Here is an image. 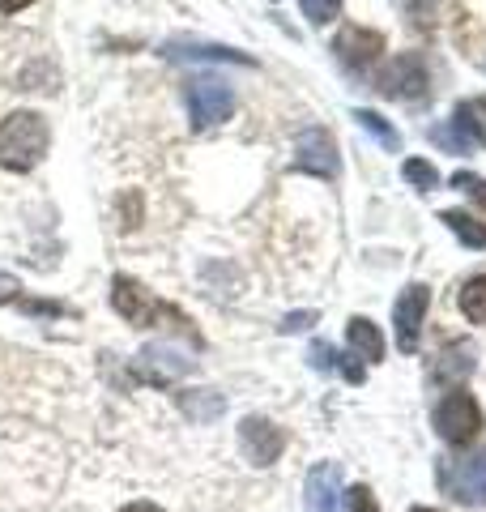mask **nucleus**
<instances>
[{
  "instance_id": "obj_1",
  "label": "nucleus",
  "mask_w": 486,
  "mask_h": 512,
  "mask_svg": "<svg viewBox=\"0 0 486 512\" xmlns=\"http://www.w3.org/2000/svg\"><path fill=\"white\" fill-rule=\"evenodd\" d=\"M52 146V128L39 111H13L0 120V167L5 171H35Z\"/></svg>"
},
{
  "instance_id": "obj_2",
  "label": "nucleus",
  "mask_w": 486,
  "mask_h": 512,
  "mask_svg": "<svg viewBox=\"0 0 486 512\" xmlns=\"http://www.w3.org/2000/svg\"><path fill=\"white\" fill-rule=\"evenodd\" d=\"M111 308H116L128 325H137V329H154L162 325V320H171V325H180L188 329V320L167 308L162 299H154V291H145V286L137 278H128V274H116L111 278Z\"/></svg>"
},
{
  "instance_id": "obj_15",
  "label": "nucleus",
  "mask_w": 486,
  "mask_h": 512,
  "mask_svg": "<svg viewBox=\"0 0 486 512\" xmlns=\"http://www.w3.org/2000/svg\"><path fill=\"white\" fill-rule=\"evenodd\" d=\"M137 367H141V376H150V380H158V384H171L175 376L192 372V363H188V359L167 355V350H145V355L137 359Z\"/></svg>"
},
{
  "instance_id": "obj_8",
  "label": "nucleus",
  "mask_w": 486,
  "mask_h": 512,
  "mask_svg": "<svg viewBox=\"0 0 486 512\" xmlns=\"http://www.w3.org/2000/svg\"><path fill=\"white\" fill-rule=\"evenodd\" d=\"M333 52L350 73H363L384 56V35L380 30H367V26H342L333 39Z\"/></svg>"
},
{
  "instance_id": "obj_13",
  "label": "nucleus",
  "mask_w": 486,
  "mask_h": 512,
  "mask_svg": "<svg viewBox=\"0 0 486 512\" xmlns=\"http://www.w3.org/2000/svg\"><path fill=\"white\" fill-rule=\"evenodd\" d=\"M346 342H350V350L359 359H367V363H380L384 359V333L371 325L367 316H354L350 325H346Z\"/></svg>"
},
{
  "instance_id": "obj_27",
  "label": "nucleus",
  "mask_w": 486,
  "mask_h": 512,
  "mask_svg": "<svg viewBox=\"0 0 486 512\" xmlns=\"http://www.w3.org/2000/svg\"><path fill=\"white\" fill-rule=\"evenodd\" d=\"M405 13H410V22H431V0H405Z\"/></svg>"
},
{
  "instance_id": "obj_28",
  "label": "nucleus",
  "mask_w": 486,
  "mask_h": 512,
  "mask_svg": "<svg viewBox=\"0 0 486 512\" xmlns=\"http://www.w3.org/2000/svg\"><path fill=\"white\" fill-rule=\"evenodd\" d=\"M337 372H342L350 384H363V376H367L359 363H354V359H342V355H337Z\"/></svg>"
},
{
  "instance_id": "obj_12",
  "label": "nucleus",
  "mask_w": 486,
  "mask_h": 512,
  "mask_svg": "<svg viewBox=\"0 0 486 512\" xmlns=\"http://www.w3.org/2000/svg\"><path fill=\"white\" fill-rule=\"evenodd\" d=\"M452 491H457V500L465 504H486V448L474 457H461L457 470H452Z\"/></svg>"
},
{
  "instance_id": "obj_18",
  "label": "nucleus",
  "mask_w": 486,
  "mask_h": 512,
  "mask_svg": "<svg viewBox=\"0 0 486 512\" xmlns=\"http://www.w3.org/2000/svg\"><path fill=\"white\" fill-rule=\"evenodd\" d=\"M354 120H359V128H363V133H371V137H376V141H380V146H384L388 154H397V150H401V133H397V128H393V124H388V120L380 116V111H371V107H354Z\"/></svg>"
},
{
  "instance_id": "obj_10",
  "label": "nucleus",
  "mask_w": 486,
  "mask_h": 512,
  "mask_svg": "<svg viewBox=\"0 0 486 512\" xmlns=\"http://www.w3.org/2000/svg\"><path fill=\"white\" fill-rule=\"evenodd\" d=\"M431 137L440 141L444 150H452V154L486 150V128H482V120H478V107H474V103H457V111H452L448 128H435Z\"/></svg>"
},
{
  "instance_id": "obj_25",
  "label": "nucleus",
  "mask_w": 486,
  "mask_h": 512,
  "mask_svg": "<svg viewBox=\"0 0 486 512\" xmlns=\"http://www.w3.org/2000/svg\"><path fill=\"white\" fill-rule=\"evenodd\" d=\"M346 512H380V504H376V495H371V487H350L346 491Z\"/></svg>"
},
{
  "instance_id": "obj_14",
  "label": "nucleus",
  "mask_w": 486,
  "mask_h": 512,
  "mask_svg": "<svg viewBox=\"0 0 486 512\" xmlns=\"http://www.w3.org/2000/svg\"><path fill=\"white\" fill-rule=\"evenodd\" d=\"M162 56L171 60H226V64H252L243 52H235V47H214V43H167L162 47Z\"/></svg>"
},
{
  "instance_id": "obj_3",
  "label": "nucleus",
  "mask_w": 486,
  "mask_h": 512,
  "mask_svg": "<svg viewBox=\"0 0 486 512\" xmlns=\"http://www.w3.org/2000/svg\"><path fill=\"white\" fill-rule=\"evenodd\" d=\"M431 423L440 431L444 444H469V440H478V431H482V406L465 389H452L440 397Z\"/></svg>"
},
{
  "instance_id": "obj_11",
  "label": "nucleus",
  "mask_w": 486,
  "mask_h": 512,
  "mask_svg": "<svg viewBox=\"0 0 486 512\" xmlns=\"http://www.w3.org/2000/svg\"><path fill=\"white\" fill-rule=\"evenodd\" d=\"M337 500H342V474H337L333 461H320V466L307 470L303 512H337Z\"/></svg>"
},
{
  "instance_id": "obj_16",
  "label": "nucleus",
  "mask_w": 486,
  "mask_h": 512,
  "mask_svg": "<svg viewBox=\"0 0 486 512\" xmlns=\"http://www.w3.org/2000/svg\"><path fill=\"white\" fill-rule=\"evenodd\" d=\"M469 372H474V346L461 342V346H448V350H444L431 376L440 380V384H448V380H465Z\"/></svg>"
},
{
  "instance_id": "obj_30",
  "label": "nucleus",
  "mask_w": 486,
  "mask_h": 512,
  "mask_svg": "<svg viewBox=\"0 0 486 512\" xmlns=\"http://www.w3.org/2000/svg\"><path fill=\"white\" fill-rule=\"evenodd\" d=\"M120 512H162L158 504H145V500H137V504H128V508H120Z\"/></svg>"
},
{
  "instance_id": "obj_4",
  "label": "nucleus",
  "mask_w": 486,
  "mask_h": 512,
  "mask_svg": "<svg viewBox=\"0 0 486 512\" xmlns=\"http://www.w3.org/2000/svg\"><path fill=\"white\" fill-rule=\"evenodd\" d=\"M380 94H384V99H401V103L427 99V94H431L427 60L418 56V52L393 56V64H384V73H380Z\"/></svg>"
},
{
  "instance_id": "obj_19",
  "label": "nucleus",
  "mask_w": 486,
  "mask_h": 512,
  "mask_svg": "<svg viewBox=\"0 0 486 512\" xmlns=\"http://www.w3.org/2000/svg\"><path fill=\"white\" fill-rule=\"evenodd\" d=\"M457 303H461V312H465V320H474V325H486V274H478V278H469V282L461 286V295H457Z\"/></svg>"
},
{
  "instance_id": "obj_20",
  "label": "nucleus",
  "mask_w": 486,
  "mask_h": 512,
  "mask_svg": "<svg viewBox=\"0 0 486 512\" xmlns=\"http://www.w3.org/2000/svg\"><path fill=\"white\" fill-rule=\"evenodd\" d=\"M184 402V410H188V419H197V423H209L214 414H222V393H214V389H192V393H184L180 397Z\"/></svg>"
},
{
  "instance_id": "obj_24",
  "label": "nucleus",
  "mask_w": 486,
  "mask_h": 512,
  "mask_svg": "<svg viewBox=\"0 0 486 512\" xmlns=\"http://www.w3.org/2000/svg\"><path fill=\"white\" fill-rule=\"evenodd\" d=\"M307 363H312L316 372H337V350L329 342H312L307 346Z\"/></svg>"
},
{
  "instance_id": "obj_22",
  "label": "nucleus",
  "mask_w": 486,
  "mask_h": 512,
  "mask_svg": "<svg viewBox=\"0 0 486 512\" xmlns=\"http://www.w3.org/2000/svg\"><path fill=\"white\" fill-rule=\"evenodd\" d=\"M299 9L312 26H329V22H337V13H342V0H299Z\"/></svg>"
},
{
  "instance_id": "obj_7",
  "label": "nucleus",
  "mask_w": 486,
  "mask_h": 512,
  "mask_svg": "<svg viewBox=\"0 0 486 512\" xmlns=\"http://www.w3.org/2000/svg\"><path fill=\"white\" fill-rule=\"evenodd\" d=\"M427 308H431V286H423V282H410L393 303V329H397V346L405 355L418 350V333H423Z\"/></svg>"
},
{
  "instance_id": "obj_17",
  "label": "nucleus",
  "mask_w": 486,
  "mask_h": 512,
  "mask_svg": "<svg viewBox=\"0 0 486 512\" xmlns=\"http://www.w3.org/2000/svg\"><path fill=\"white\" fill-rule=\"evenodd\" d=\"M440 222L461 239L465 248H486V222H478L474 214H465V210H440Z\"/></svg>"
},
{
  "instance_id": "obj_32",
  "label": "nucleus",
  "mask_w": 486,
  "mask_h": 512,
  "mask_svg": "<svg viewBox=\"0 0 486 512\" xmlns=\"http://www.w3.org/2000/svg\"><path fill=\"white\" fill-rule=\"evenodd\" d=\"M478 107H482V111H486V99H482V103H478Z\"/></svg>"
},
{
  "instance_id": "obj_9",
  "label": "nucleus",
  "mask_w": 486,
  "mask_h": 512,
  "mask_svg": "<svg viewBox=\"0 0 486 512\" xmlns=\"http://www.w3.org/2000/svg\"><path fill=\"white\" fill-rule=\"evenodd\" d=\"M239 444H243V453H248L252 466H273L286 448V431L278 423L261 419V414H248V419L239 423Z\"/></svg>"
},
{
  "instance_id": "obj_5",
  "label": "nucleus",
  "mask_w": 486,
  "mask_h": 512,
  "mask_svg": "<svg viewBox=\"0 0 486 512\" xmlns=\"http://www.w3.org/2000/svg\"><path fill=\"white\" fill-rule=\"evenodd\" d=\"M295 171L320 175V180H337L342 175V154L329 128H303L295 137Z\"/></svg>"
},
{
  "instance_id": "obj_26",
  "label": "nucleus",
  "mask_w": 486,
  "mask_h": 512,
  "mask_svg": "<svg viewBox=\"0 0 486 512\" xmlns=\"http://www.w3.org/2000/svg\"><path fill=\"white\" fill-rule=\"evenodd\" d=\"M316 325V312H290V316H282V333H303V329H312Z\"/></svg>"
},
{
  "instance_id": "obj_23",
  "label": "nucleus",
  "mask_w": 486,
  "mask_h": 512,
  "mask_svg": "<svg viewBox=\"0 0 486 512\" xmlns=\"http://www.w3.org/2000/svg\"><path fill=\"white\" fill-rule=\"evenodd\" d=\"M452 188H461L465 197L478 205V210H486V180H482V175H474V171H457V175H452Z\"/></svg>"
},
{
  "instance_id": "obj_21",
  "label": "nucleus",
  "mask_w": 486,
  "mask_h": 512,
  "mask_svg": "<svg viewBox=\"0 0 486 512\" xmlns=\"http://www.w3.org/2000/svg\"><path fill=\"white\" fill-rule=\"evenodd\" d=\"M401 175H405V180H410L414 188H423V192L440 188V171H435L427 158H405V163H401Z\"/></svg>"
},
{
  "instance_id": "obj_31",
  "label": "nucleus",
  "mask_w": 486,
  "mask_h": 512,
  "mask_svg": "<svg viewBox=\"0 0 486 512\" xmlns=\"http://www.w3.org/2000/svg\"><path fill=\"white\" fill-rule=\"evenodd\" d=\"M410 512H440V508H410Z\"/></svg>"
},
{
  "instance_id": "obj_29",
  "label": "nucleus",
  "mask_w": 486,
  "mask_h": 512,
  "mask_svg": "<svg viewBox=\"0 0 486 512\" xmlns=\"http://www.w3.org/2000/svg\"><path fill=\"white\" fill-rule=\"evenodd\" d=\"M26 5H35V0H0V13H18Z\"/></svg>"
},
{
  "instance_id": "obj_6",
  "label": "nucleus",
  "mask_w": 486,
  "mask_h": 512,
  "mask_svg": "<svg viewBox=\"0 0 486 512\" xmlns=\"http://www.w3.org/2000/svg\"><path fill=\"white\" fill-rule=\"evenodd\" d=\"M188 116H192V128H214L222 120H231L235 111V94L226 82H214V77H201V82L188 86Z\"/></svg>"
}]
</instances>
